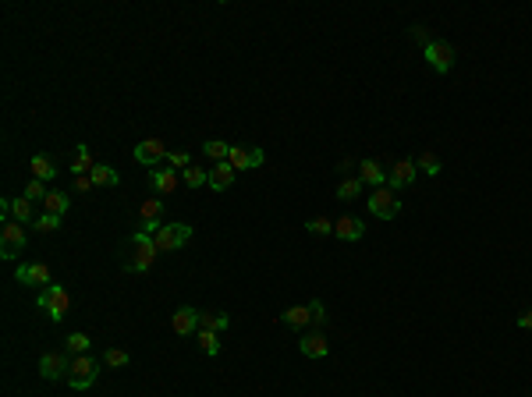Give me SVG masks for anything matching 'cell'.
Here are the masks:
<instances>
[{
	"instance_id": "cell-1",
	"label": "cell",
	"mask_w": 532,
	"mask_h": 397,
	"mask_svg": "<svg viewBox=\"0 0 532 397\" xmlns=\"http://www.w3.org/2000/svg\"><path fill=\"white\" fill-rule=\"evenodd\" d=\"M128 245H132V259H125V270H128V273H146V270L156 263V256H160V252H156V242H153L149 235H142V231H135Z\"/></svg>"
},
{
	"instance_id": "cell-2",
	"label": "cell",
	"mask_w": 532,
	"mask_h": 397,
	"mask_svg": "<svg viewBox=\"0 0 532 397\" xmlns=\"http://www.w3.org/2000/svg\"><path fill=\"white\" fill-rule=\"evenodd\" d=\"M188 238H192V227L188 223H164L156 231V252L160 256H167V252H178V249H185L188 245Z\"/></svg>"
},
{
	"instance_id": "cell-3",
	"label": "cell",
	"mask_w": 532,
	"mask_h": 397,
	"mask_svg": "<svg viewBox=\"0 0 532 397\" xmlns=\"http://www.w3.org/2000/svg\"><path fill=\"white\" fill-rule=\"evenodd\" d=\"M36 302H39V309H43L53 323H61V319L68 316V305H71V298H68V291L61 288V284H50V288H43Z\"/></svg>"
},
{
	"instance_id": "cell-4",
	"label": "cell",
	"mask_w": 532,
	"mask_h": 397,
	"mask_svg": "<svg viewBox=\"0 0 532 397\" xmlns=\"http://www.w3.org/2000/svg\"><path fill=\"white\" fill-rule=\"evenodd\" d=\"M99 376V362L92 355H75L71 358V372H68V386L71 390H89Z\"/></svg>"
},
{
	"instance_id": "cell-5",
	"label": "cell",
	"mask_w": 532,
	"mask_h": 397,
	"mask_svg": "<svg viewBox=\"0 0 532 397\" xmlns=\"http://www.w3.org/2000/svg\"><path fill=\"white\" fill-rule=\"evenodd\" d=\"M422 57H426V64H430L433 71H440V75H447L454 68V46L444 43V39H433L430 46L422 50Z\"/></svg>"
},
{
	"instance_id": "cell-6",
	"label": "cell",
	"mask_w": 532,
	"mask_h": 397,
	"mask_svg": "<svg viewBox=\"0 0 532 397\" xmlns=\"http://www.w3.org/2000/svg\"><path fill=\"white\" fill-rule=\"evenodd\" d=\"M369 213L380 220H394L401 213V199L394 195V188H377L369 195Z\"/></svg>"
},
{
	"instance_id": "cell-7",
	"label": "cell",
	"mask_w": 532,
	"mask_h": 397,
	"mask_svg": "<svg viewBox=\"0 0 532 397\" xmlns=\"http://www.w3.org/2000/svg\"><path fill=\"white\" fill-rule=\"evenodd\" d=\"M25 227L22 223H4V231H0V256L4 259H18L25 252Z\"/></svg>"
},
{
	"instance_id": "cell-8",
	"label": "cell",
	"mask_w": 532,
	"mask_h": 397,
	"mask_svg": "<svg viewBox=\"0 0 532 397\" xmlns=\"http://www.w3.org/2000/svg\"><path fill=\"white\" fill-rule=\"evenodd\" d=\"M15 280L22 284V288H50V266H43V263H22L18 270H15Z\"/></svg>"
},
{
	"instance_id": "cell-9",
	"label": "cell",
	"mask_w": 532,
	"mask_h": 397,
	"mask_svg": "<svg viewBox=\"0 0 532 397\" xmlns=\"http://www.w3.org/2000/svg\"><path fill=\"white\" fill-rule=\"evenodd\" d=\"M68 372H71V358L68 355H61V351H46L43 358H39V376L43 379H68Z\"/></svg>"
},
{
	"instance_id": "cell-10",
	"label": "cell",
	"mask_w": 532,
	"mask_h": 397,
	"mask_svg": "<svg viewBox=\"0 0 532 397\" xmlns=\"http://www.w3.org/2000/svg\"><path fill=\"white\" fill-rule=\"evenodd\" d=\"M167 146L160 142V139H146V142H139L135 146V163H142V167H164L167 163Z\"/></svg>"
},
{
	"instance_id": "cell-11",
	"label": "cell",
	"mask_w": 532,
	"mask_h": 397,
	"mask_svg": "<svg viewBox=\"0 0 532 397\" xmlns=\"http://www.w3.org/2000/svg\"><path fill=\"white\" fill-rule=\"evenodd\" d=\"M298 351H302L305 358H327V355H330V340H327L323 330H309V333L298 340Z\"/></svg>"
},
{
	"instance_id": "cell-12",
	"label": "cell",
	"mask_w": 532,
	"mask_h": 397,
	"mask_svg": "<svg viewBox=\"0 0 532 397\" xmlns=\"http://www.w3.org/2000/svg\"><path fill=\"white\" fill-rule=\"evenodd\" d=\"M262 160H266V153H262V149H255V146H231V156H227V163H231L234 170L262 167Z\"/></svg>"
},
{
	"instance_id": "cell-13",
	"label": "cell",
	"mask_w": 532,
	"mask_h": 397,
	"mask_svg": "<svg viewBox=\"0 0 532 397\" xmlns=\"http://www.w3.org/2000/svg\"><path fill=\"white\" fill-rule=\"evenodd\" d=\"M178 181H181V170H174V167H167V163L149 174V188H153L156 195H171V192L178 188Z\"/></svg>"
},
{
	"instance_id": "cell-14",
	"label": "cell",
	"mask_w": 532,
	"mask_h": 397,
	"mask_svg": "<svg viewBox=\"0 0 532 397\" xmlns=\"http://www.w3.org/2000/svg\"><path fill=\"white\" fill-rule=\"evenodd\" d=\"M171 326H174V333H178V337H195V333H199V309H192V305L174 309Z\"/></svg>"
},
{
	"instance_id": "cell-15",
	"label": "cell",
	"mask_w": 532,
	"mask_h": 397,
	"mask_svg": "<svg viewBox=\"0 0 532 397\" xmlns=\"http://www.w3.org/2000/svg\"><path fill=\"white\" fill-rule=\"evenodd\" d=\"M415 174H419L415 160H398V163L391 167V174H387V185H391V188H408V185L415 181Z\"/></svg>"
},
{
	"instance_id": "cell-16",
	"label": "cell",
	"mask_w": 532,
	"mask_h": 397,
	"mask_svg": "<svg viewBox=\"0 0 532 397\" xmlns=\"http://www.w3.org/2000/svg\"><path fill=\"white\" fill-rule=\"evenodd\" d=\"M362 220L358 216H337L334 220V238H341V242H358L362 238Z\"/></svg>"
},
{
	"instance_id": "cell-17",
	"label": "cell",
	"mask_w": 532,
	"mask_h": 397,
	"mask_svg": "<svg viewBox=\"0 0 532 397\" xmlns=\"http://www.w3.org/2000/svg\"><path fill=\"white\" fill-rule=\"evenodd\" d=\"M234 174L238 170L224 160V163H213V170H209V188L213 192H224V188H231L234 185Z\"/></svg>"
},
{
	"instance_id": "cell-18",
	"label": "cell",
	"mask_w": 532,
	"mask_h": 397,
	"mask_svg": "<svg viewBox=\"0 0 532 397\" xmlns=\"http://www.w3.org/2000/svg\"><path fill=\"white\" fill-rule=\"evenodd\" d=\"M358 170H362V185L387 188V170H384L377 160H362V163H358Z\"/></svg>"
},
{
	"instance_id": "cell-19",
	"label": "cell",
	"mask_w": 532,
	"mask_h": 397,
	"mask_svg": "<svg viewBox=\"0 0 532 397\" xmlns=\"http://www.w3.org/2000/svg\"><path fill=\"white\" fill-rule=\"evenodd\" d=\"M89 178H92V185H96V188H118V185H121V174H118V170H114L111 163H96Z\"/></svg>"
},
{
	"instance_id": "cell-20",
	"label": "cell",
	"mask_w": 532,
	"mask_h": 397,
	"mask_svg": "<svg viewBox=\"0 0 532 397\" xmlns=\"http://www.w3.org/2000/svg\"><path fill=\"white\" fill-rule=\"evenodd\" d=\"M92 153H89V146L85 142H78V149H75V156H71V174L75 178H89L92 174Z\"/></svg>"
},
{
	"instance_id": "cell-21",
	"label": "cell",
	"mask_w": 532,
	"mask_h": 397,
	"mask_svg": "<svg viewBox=\"0 0 532 397\" xmlns=\"http://www.w3.org/2000/svg\"><path fill=\"white\" fill-rule=\"evenodd\" d=\"M281 323L291 326V330H305L312 323V312H309V305H291V309L281 312Z\"/></svg>"
},
{
	"instance_id": "cell-22",
	"label": "cell",
	"mask_w": 532,
	"mask_h": 397,
	"mask_svg": "<svg viewBox=\"0 0 532 397\" xmlns=\"http://www.w3.org/2000/svg\"><path fill=\"white\" fill-rule=\"evenodd\" d=\"M29 170H32V178H36V181H43V185H46L53 174H57V170H53V160H50L46 153H36V156L29 160Z\"/></svg>"
},
{
	"instance_id": "cell-23",
	"label": "cell",
	"mask_w": 532,
	"mask_h": 397,
	"mask_svg": "<svg viewBox=\"0 0 532 397\" xmlns=\"http://www.w3.org/2000/svg\"><path fill=\"white\" fill-rule=\"evenodd\" d=\"M227 326H231V316H227V312H199V330L224 333Z\"/></svg>"
},
{
	"instance_id": "cell-24",
	"label": "cell",
	"mask_w": 532,
	"mask_h": 397,
	"mask_svg": "<svg viewBox=\"0 0 532 397\" xmlns=\"http://www.w3.org/2000/svg\"><path fill=\"white\" fill-rule=\"evenodd\" d=\"M43 206H46V213L64 216V213H68V206H71V195H68V192H50V195L43 199Z\"/></svg>"
},
{
	"instance_id": "cell-25",
	"label": "cell",
	"mask_w": 532,
	"mask_h": 397,
	"mask_svg": "<svg viewBox=\"0 0 532 397\" xmlns=\"http://www.w3.org/2000/svg\"><path fill=\"white\" fill-rule=\"evenodd\" d=\"M181 181L188 185V188H202V185H209V170H202V167H185L181 170Z\"/></svg>"
},
{
	"instance_id": "cell-26",
	"label": "cell",
	"mask_w": 532,
	"mask_h": 397,
	"mask_svg": "<svg viewBox=\"0 0 532 397\" xmlns=\"http://www.w3.org/2000/svg\"><path fill=\"white\" fill-rule=\"evenodd\" d=\"M202 153L213 160V163H224L231 156V142H220V139H213V142H202Z\"/></svg>"
},
{
	"instance_id": "cell-27",
	"label": "cell",
	"mask_w": 532,
	"mask_h": 397,
	"mask_svg": "<svg viewBox=\"0 0 532 397\" xmlns=\"http://www.w3.org/2000/svg\"><path fill=\"white\" fill-rule=\"evenodd\" d=\"M415 167L422 170V174H430V178H437L440 170H444V163H440V156H437V153H419Z\"/></svg>"
},
{
	"instance_id": "cell-28",
	"label": "cell",
	"mask_w": 532,
	"mask_h": 397,
	"mask_svg": "<svg viewBox=\"0 0 532 397\" xmlns=\"http://www.w3.org/2000/svg\"><path fill=\"white\" fill-rule=\"evenodd\" d=\"M195 340H199V348L213 358V355H220V333H209V330H199L195 333Z\"/></svg>"
},
{
	"instance_id": "cell-29",
	"label": "cell",
	"mask_w": 532,
	"mask_h": 397,
	"mask_svg": "<svg viewBox=\"0 0 532 397\" xmlns=\"http://www.w3.org/2000/svg\"><path fill=\"white\" fill-rule=\"evenodd\" d=\"M362 195V178H344L341 185H337V199L341 202H351V199H358Z\"/></svg>"
},
{
	"instance_id": "cell-30",
	"label": "cell",
	"mask_w": 532,
	"mask_h": 397,
	"mask_svg": "<svg viewBox=\"0 0 532 397\" xmlns=\"http://www.w3.org/2000/svg\"><path fill=\"white\" fill-rule=\"evenodd\" d=\"M11 213L18 223H36V213H32V202L22 195V199H11Z\"/></svg>"
},
{
	"instance_id": "cell-31",
	"label": "cell",
	"mask_w": 532,
	"mask_h": 397,
	"mask_svg": "<svg viewBox=\"0 0 532 397\" xmlns=\"http://www.w3.org/2000/svg\"><path fill=\"white\" fill-rule=\"evenodd\" d=\"M139 220H164V199H146L139 206Z\"/></svg>"
},
{
	"instance_id": "cell-32",
	"label": "cell",
	"mask_w": 532,
	"mask_h": 397,
	"mask_svg": "<svg viewBox=\"0 0 532 397\" xmlns=\"http://www.w3.org/2000/svg\"><path fill=\"white\" fill-rule=\"evenodd\" d=\"M305 231H309V235H334V220L312 216V220H305Z\"/></svg>"
},
{
	"instance_id": "cell-33",
	"label": "cell",
	"mask_w": 532,
	"mask_h": 397,
	"mask_svg": "<svg viewBox=\"0 0 532 397\" xmlns=\"http://www.w3.org/2000/svg\"><path fill=\"white\" fill-rule=\"evenodd\" d=\"M32 227H36V231H43V235H50V231H57V227H61V216L57 213H39Z\"/></svg>"
},
{
	"instance_id": "cell-34",
	"label": "cell",
	"mask_w": 532,
	"mask_h": 397,
	"mask_svg": "<svg viewBox=\"0 0 532 397\" xmlns=\"http://www.w3.org/2000/svg\"><path fill=\"white\" fill-rule=\"evenodd\" d=\"M103 365L125 369V365H128V351H121V348H106V351H103Z\"/></svg>"
},
{
	"instance_id": "cell-35",
	"label": "cell",
	"mask_w": 532,
	"mask_h": 397,
	"mask_svg": "<svg viewBox=\"0 0 532 397\" xmlns=\"http://www.w3.org/2000/svg\"><path fill=\"white\" fill-rule=\"evenodd\" d=\"M64 344H68V355H89V337L85 333H71Z\"/></svg>"
},
{
	"instance_id": "cell-36",
	"label": "cell",
	"mask_w": 532,
	"mask_h": 397,
	"mask_svg": "<svg viewBox=\"0 0 532 397\" xmlns=\"http://www.w3.org/2000/svg\"><path fill=\"white\" fill-rule=\"evenodd\" d=\"M167 167L185 170V167H192V156H188V153H181V149H174V153H167Z\"/></svg>"
},
{
	"instance_id": "cell-37",
	"label": "cell",
	"mask_w": 532,
	"mask_h": 397,
	"mask_svg": "<svg viewBox=\"0 0 532 397\" xmlns=\"http://www.w3.org/2000/svg\"><path fill=\"white\" fill-rule=\"evenodd\" d=\"M46 195H50V188H46L43 181H36V178H32V181L25 185V199H29V202H32V199H46Z\"/></svg>"
},
{
	"instance_id": "cell-38",
	"label": "cell",
	"mask_w": 532,
	"mask_h": 397,
	"mask_svg": "<svg viewBox=\"0 0 532 397\" xmlns=\"http://www.w3.org/2000/svg\"><path fill=\"white\" fill-rule=\"evenodd\" d=\"M309 312H312V326H323L327 323V309H323V302H309Z\"/></svg>"
},
{
	"instance_id": "cell-39",
	"label": "cell",
	"mask_w": 532,
	"mask_h": 397,
	"mask_svg": "<svg viewBox=\"0 0 532 397\" xmlns=\"http://www.w3.org/2000/svg\"><path fill=\"white\" fill-rule=\"evenodd\" d=\"M408 36H412L415 43H422V50L433 43V39H430V32H426V25H412V29H408Z\"/></svg>"
},
{
	"instance_id": "cell-40",
	"label": "cell",
	"mask_w": 532,
	"mask_h": 397,
	"mask_svg": "<svg viewBox=\"0 0 532 397\" xmlns=\"http://www.w3.org/2000/svg\"><path fill=\"white\" fill-rule=\"evenodd\" d=\"M135 227H139V231H142V235H149V238H156V231H160V227H164V220H139Z\"/></svg>"
},
{
	"instance_id": "cell-41",
	"label": "cell",
	"mask_w": 532,
	"mask_h": 397,
	"mask_svg": "<svg viewBox=\"0 0 532 397\" xmlns=\"http://www.w3.org/2000/svg\"><path fill=\"white\" fill-rule=\"evenodd\" d=\"M96 185H92V178H75V192L78 195H85V192H92Z\"/></svg>"
},
{
	"instance_id": "cell-42",
	"label": "cell",
	"mask_w": 532,
	"mask_h": 397,
	"mask_svg": "<svg viewBox=\"0 0 532 397\" xmlns=\"http://www.w3.org/2000/svg\"><path fill=\"white\" fill-rule=\"evenodd\" d=\"M518 326H522V330H532V312H522V316H518Z\"/></svg>"
}]
</instances>
